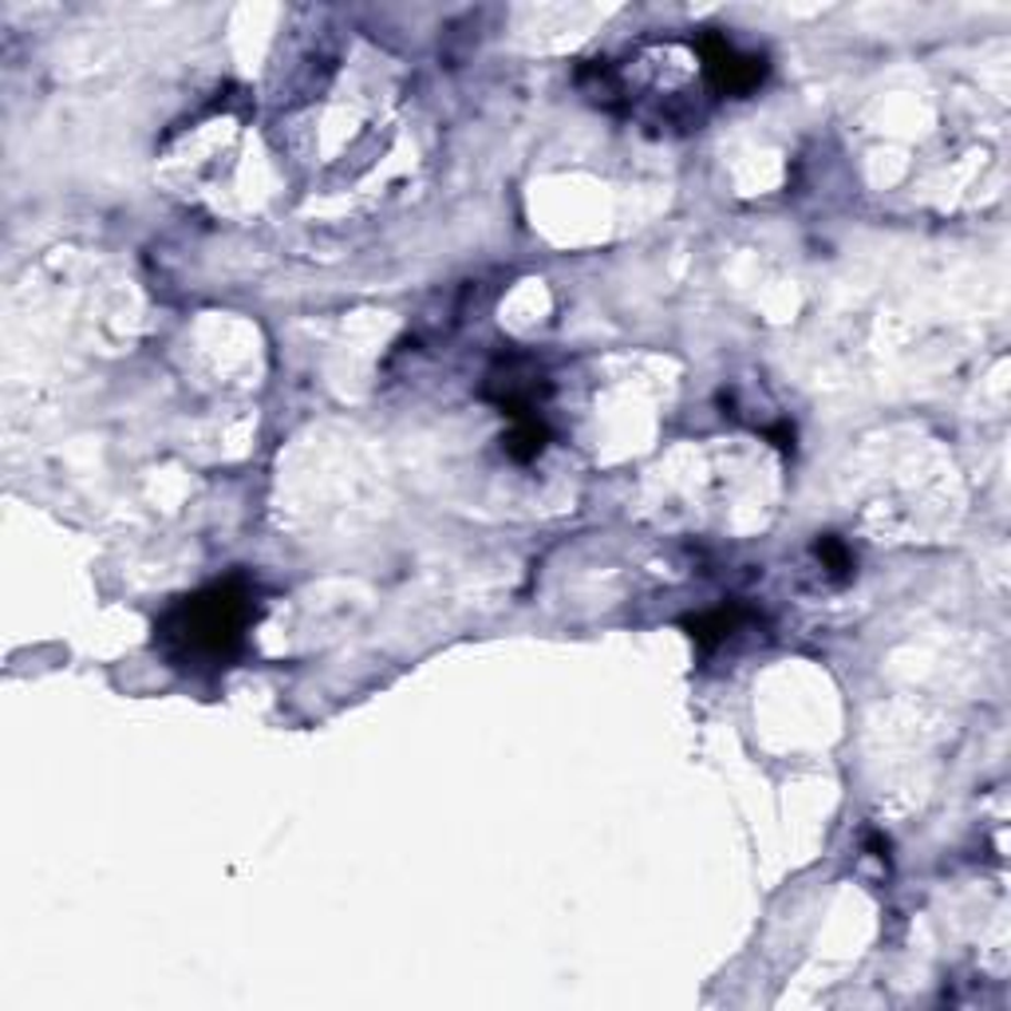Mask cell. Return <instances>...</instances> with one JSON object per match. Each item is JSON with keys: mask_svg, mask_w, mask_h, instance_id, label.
Wrapping results in <instances>:
<instances>
[{"mask_svg": "<svg viewBox=\"0 0 1011 1011\" xmlns=\"http://www.w3.org/2000/svg\"><path fill=\"white\" fill-rule=\"evenodd\" d=\"M253 596L242 581H217L202 593L186 596L178 609L163 621V636L171 649L194 660H226L242 644L245 629L253 621Z\"/></svg>", "mask_w": 1011, "mask_h": 1011, "instance_id": "obj_1", "label": "cell"}, {"mask_svg": "<svg viewBox=\"0 0 1011 1011\" xmlns=\"http://www.w3.org/2000/svg\"><path fill=\"white\" fill-rule=\"evenodd\" d=\"M735 624H739V609H715V613H704L695 616L687 629H692L695 644H704V649H715L719 641H727L735 632Z\"/></svg>", "mask_w": 1011, "mask_h": 1011, "instance_id": "obj_4", "label": "cell"}, {"mask_svg": "<svg viewBox=\"0 0 1011 1011\" xmlns=\"http://www.w3.org/2000/svg\"><path fill=\"white\" fill-rule=\"evenodd\" d=\"M818 558L826 561V565H830V573H846V569H849V553L841 550V545L834 542V538L818 542Z\"/></svg>", "mask_w": 1011, "mask_h": 1011, "instance_id": "obj_5", "label": "cell"}, {"mask_svg": "<svg viewBox=\"0 0 1011 1011\" xmlns=\"http://www.w3.org/2000/svg\"><path fill=\"white\" fill-rule=\"evenodd\" d=\"M545 442H550L545 423H538V416H530V419H514V427H510V435H506L502 447L514 462H533L538 455L545 451Z\"/></svg>", "mask_w": 1011, "mask_h": 1011, "instance_id": "obj_3", "label": "cell"}, {"mask_svg": "<svg viewBox=\"0 0 1011 1011\" xmlns=\"http://www.w3.org/2000/svg\"><path fill=\"white\" fill-rule=\"evenodd\" d=\"M699 60H704V75L723 91V95H747L750 88L763 83L767 75V63L758 55L739 52L735 44H727L723 37H704L695 44Z\"/></svg>", "mask_w": 1011, "mask_h": 1011, "instance_id": "obj_2", "label": "cell"}]
</instances>
